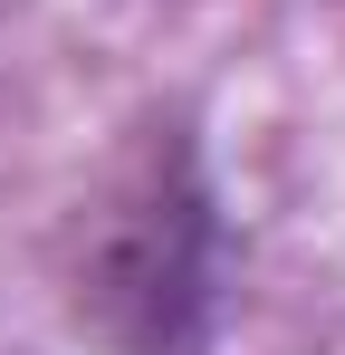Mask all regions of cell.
<instances>
[{
	"label": "cell",
	"mask_w": 345,
	"mask_h": 355,
	"mask_svg": "<svg viewBox=\"0 0 345 355\" xmlns=\"http://www.w3.org/2000/svg\"><path fill=\"white\" fill-rule=\"evenodd\" d=\"M115 307L134 327L144 355H182L192 317H202V202H172V211H144L134 240L115 250Z\"/></svg>",
	"instance_id": "6da1fadb"
}]
</instances>
